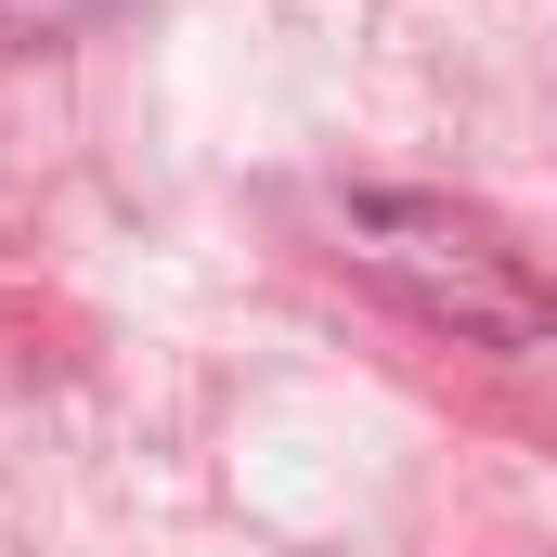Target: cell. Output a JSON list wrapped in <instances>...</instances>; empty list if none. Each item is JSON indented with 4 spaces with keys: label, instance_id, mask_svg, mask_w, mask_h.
<instances>
[{
    "label": "cell",
    "instance_id": "6da1fadb",
    "mask_svg": "<svg viewBox=\"0 0 557 557\" xmlns=\"http://www.w3.org/2000/svg\"><path fill=\"white\" fill-rule=\"evenodd\" d=\"M337 247L376 298H403L428 337L480 363H557V298L545 273L454 195H337Z\"/></svg>",
    "mask_w": 557,
    "mask_h": 557
}]
</instances>
